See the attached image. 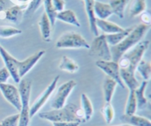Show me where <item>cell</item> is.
Here are the masks:
<instances>
[{
    "instance_id": "obj_20",
    "label": "cell",
    "mask_w": 151,
    "mask_h": 126,
    "mask_svg": "<svg viewBox=\"0 0 151 126\" xmlns=\"http://www.w3.org/2000/svg\"><path fill=\"white\" fill-rule=\"evenodd\" d=\"M56 19H58V20L65 22V23L74 25L77 27H81V23L77 18L76 14L72 10H63V11L57 13Z\"/></svg>"
},
{
    "instance_id": "obj_28",
    "label": "cell",
    "mask_w": 151,
    "mask_h": 126,
    "mask_svg": "<svg viewBox=\"0 0 151 126\" xmlns=\"http://www.w3.org/2000/svg\"><path fill=\"white\" fill-rule=\"evenodd\" d=\"M136 69L141 75L142 78L145 81H148L151 75V65L150 62L142 59L137 65Z\"/></svg>"
},
{
    "instance_id": "obj_10",
    "label": "cell",
    "mask_w": 151,
    "mask_h": 126,
    "mask_svg": "<svg viewBox=\"0 0 151 126\" xmlns=\"http://www.w3.org/2000/svg\"><path fill=\"white\" fill-rule=\"evenodd\" d=\"M0 91L6 100L15 108L18 112H20L21 99L19 89L10 84H0Z\"/></svg>"
},
{
    "instance_id": "obj_27",
    "label": "cell",
    "mask_w": 151,
    "mask_h": 126,
    "mask_svg": "<svg viewBox=\"0 0 151 126\" xmlns=\"http://www.w3.org/2000/svg\"><path fill=\"white\" fill-rule=\"evenodd\" d=\"M137 111V100H136L135 93L134 90H129L128 100H127L126 105L125 109V115H133L135 114Z\"/></svg>"
},
{
    "instance_id": "obj_7",
    "label": "cell",
    "mask_w": 151,
    "mask_h": 126,
    "mask_svg": "<svg viewBox=\"0 0 151 126\" xmlns=\"http://www.w3.org/2000/svg\"><path fill=\"white\" fill-rule=\"evenodd\" d=\"M76 85V81L74 80H70L59 86L51 103V107L52 108V109H61L66 104L67 98L70 95Z\"/></svg>"
},
{
    "instance_id": "obj_40",
    "label": "cell",
    "mask_w": 151,
    "mask_h": 126,
    "mask_svg": "<svg viewBox=\"0 0 151 126\" xmlns=\"http://www.w3.org/2000/svg\"><path fill=\"white\" fill-rule=\"evenodd\" d=\"M115 126H131L128 124H123V125H115Z\"/></svg>"
},
{
    "instance_id": "obj_4",
    "label": "cell",
    "mask_w": 151,
    "mask_h": 126,
    "mask_svg": "<svg viewBox=\"0 0 151 126\" xmlns=\"http://www.w3.org/2000/svg\"><path fill=\"white\" fill-rule=\"evenodd\" d=\"M32 81L29 79L21 80L19 82V91L21 99V111L19 112V121L18 126H29V99H30Z\"/></svg>"
},
{
    "instance_id": "obj_34",
    "label": "cell",
    "mask_w": 151,
    "mask_h": 126,
    "mask_svg": "<svg viewBox=\"0 0 151 126\" xmlns=\"http://www.w3.org/2000/svg\"><path fill=\"white\" fill-rule=\"evenodd\" d=\"M52 4L57 13L63 11L65 7L64 0H52Z\"/></svg>"
},
{
    "instance_id": "obj_6",
    "label": "cell",
    "mask_w": 151,
    "mask_h": 126,
    "mask_svg": "<svg viewBox=\"0 0 151 126\" xmlns=\"http://www.w3.org/2000/svg\"><path fill=\"white\" fill-rule=\"evenodd\" d=\"M89 55L99 58L102 60H111V53L110 47L106 41V35H97L90 45Z\"/></svg>"
},
{
    "instance_id": "obj_39",
    "label": "cell",
    "mask_w": 151,
    "mask_h": 126,
    "mask_svg": "<svg viewBox=\"0 0 151 126\" xmlns=\"http://www.w3.org/2000/svg\"><path fill=\"white\" fill-rule=\"evenodd\" d=\"M5 7V2H4V0H0V12L2 11L4 9Z\"/></svg>"
},
{
    "instance_id": "obj_12",
    "label": "cell",
    "mask_w": 151,
    "mask_h": 126,
    "mask_svg": "<svg viewBox=\"0 0 151 126\" xmlns=\"http://www.w3.org/2000/svg\"><path fill=\"white\" fill-rule=\"evenodd\" d=\"M45 53V50H40L28 57L25 60L18 61V74L21 79L35 66L38 60L44 56Z\"/></svg>"
},
{
    "instance_id": "obj_3",
    "label": "cell",
    "mask_w": 151,
    "mask_h": 126,
    "mask_svg": "<svg viewBox=\"0 0 151 126\" xmlns=\"http://www.w3.org/2000/svg\"><path fill=\"white\" fill-rule=\"evenodd\" d=\"M78 107L74 103H68L63 108L58 109H52L51 111L41 112L38 114V117L44 120L51 122H78L82 123L78 117Z\"/></svg>"
},
{
    "instance_id": "obj_14",
    "label": "cell",
    "mask_w": 151,
    "mask_h": 126,
    "mask_svg": "<svg viewBox=\"0 0 151 126\" xmlns=\"http://www.w3.org/2000/svg\"><path fill=\"white\" fill-rule=\"evenodd\" d=\"M94 13L96 19L106 20L109 17H110L112 14L111 8L109 4L103 3L99 1H94Z\"/></svg>"
},
{
    "instance_id": "obj_15",
    "label": "cell",
    "mask_w": 151,
    "mask_h": 126,
    "mask_svg": "<svg viewBox=\"0 0 151 126\" xmlns=\"http://www.w3.org/2000/svg\"><path fill=\"white\" fill-rule=\"evenodd\" d=\"M85 4L86 11L88 16V24L91 32L94 34V35L97 36L98 35V29L96 26V17L94 13V0H83Z\"/></svg>"
},
{
    "instance_id": "obj_19",
    "label": "cell",
    "mask_w": 151,
    "mask_h": 126,
    "mask_svg": "<svg viewBox=\"0 0 151 126\" xmlns=\"http://www.w3.org/2000/svg\"><path fill=\"white\" fill-rule=\"evenodd\" d=\"M117 84L114 80L109 77H106L103 81V97L106 103H111L114 94Z\"/></svg>"
},
{
    "instance_id": "obj_17",
    "label": "cell",
    "mask_w": 151,
    "mask_h": 126,
    "mask_svg": "<svg viewBox=\"0 0 151 126\" xmlns=\"http://www.w3.org/2000/svg\"><path fill=\"white\" fill-rule=\"evenodd\" d=\"M38 26H39L43 40L46 42H50L51 41L52 36V25L48 16L44 12L38 22Z\"/></svg>"
},
{
    "instance_id": "obj_18",
    "label": "cell",
    "mask_w": 151,
    "mask_h": 126,
    "mask_svg": "<svg viewBox=\"0 0 151 126\" xmlns=\"http://www.w3.org/2000/svg\"><path fill=\"white\" fill-rule=\"evenodd\" d=\"M96 26H97V29L98 28L100 29L103 32L107 33V35L108 34L116 33V32H122L124 30V28L121 27L116 24L99 19H96Z\"/></svg>"
},
{
    "instance_id": "obj_30",
    "label": "cell",
    "mask_w": 151,
    "mask_h": 126,
    "mask_svg": "<svg viewBox=\"0 0 151 126\" xmlns=\"http://www.w3.org/2000/svg\"><path fill=\"white\" fill-rule=\"evenodd\" d=\"M102 114L107 124H110L114 118L115 112L113 106L111 103H106L101 109Z\"/></svg>"
},
{
    "instance_id": "obj_32",
    "label": "cell",
    "mask_w": 151,
    "mask_h": 126,
    "mask_svg": "<svg viewBox=\"0 0 151 126\" xmlns=\"http://www.w3.org/2000/svg\"><path fill=\"white\" fill-rule=\"evenodd\" d=\"M44 0H29L27 4V7L24 12V16L27 17L33 14L41 6Z\"/></svg>"
},
{
    "instance_id": "obj_2",
    "label": "cell",
    "mask_w": 151,
    "mask_h": 126,
    "mask_svg": "<svg viewBox=\"0 0 151 126\" xmlns=\"http://www.w3.org/2000/svg\"><path fill=\"white\" fill-rule=\"evenodd\" d=\"M149 28L150 25H146L142 23L134 27L131 32L120 43L111 47V60L118 63L119 59L125 53L140 42Z\"/></svg>"
},
{
    "instance_id": "obj_37",
    "label": "cell",
    "mask_w": 151,
    "mask_h": 126,
    "mask_svg": "<svg viewBox=\"0 0 151 126\" xmlns=\"http://www.w3.org/2000/svg\"><path fill=\"white\" fill-rule=\"evenodd\" d=\"M141 20L142 22V24H145L146 25H150L151 22L150 15L149 13L144 12L141 15Z\"/></svg>"
},
{
    "instance_id": "obj_11",
    "label": "cell",
    "mask_w": 151,
    "mask_h": 126,
    "mask_svg": "<svg viewBox=\"0 0 151 126\" xmlns=\"http://www.w3.org/2000/svg\"><path fill=\"white\" fill-rule=\"evenodd\" d=\"M0 56L4 61L5 67L8 70L10 77H12L15 82L19 84L22 79L19 78V74H18V61L19 60L12 56L1 45H0Z\"/></svg>"
},
{
    "instance_id": "obj_16",
    "label": "cell",
    "mask_w": 151,
    "mask_h": 126,
    "mask_svg": "<svg viewBox=\"0 0 151 126\" xmlns=\"http://www.w3.org/2000/svg\"><path fill=\"white\" fill-rule=\"evenodd\" d=\"M147 86V81H143L139 86L134 90L136 100H137V110H143L148 106V100L146 98L145 91Z\"/></svg>"
},
{
    "instance_id": "obj_13",
    "label": "cell",
    "mask_w": 151,
    "mask_h": 126,
    "mask_svg": "<svg viewBox=\"0 0 151 126\" xmlns=\"http://www.w3.org/2000/svg\"><path fill=\"white\" fill-rule=\"evenodd\" d=\"M27 4H16L10 8L4 9L0 12V19H5L15 24H19L22 21V16H24V12L27 7Z\"/></svg>"
},
{
    "instance_id": "obj_22",
    "label": "cell",
    "mask_w": 151,
    "mask_h": 126,
    "mask_svg": "<svg viewBox=\"0 0 151 126\" xmlns=\"http://www.w3.org/2000/svg\"><path fill=\"white\" fill-rule=\"evenodd\" d=\"M81 109L83 112L85 121L88 122L91 119L93 114H94V108H93L92 103H91V100L88 98V96L83 93L81 96Z\"/></svg>"
},
{
    "instance_id": "obj_29",
    "label": "cell",
    "mask_w": 151,
    "mask_h": 126,
    "mask_svg": "<svg viewBox=\"0 0 151 126\" xmlns=\"http://www.w3.org/2000/svg\"><path fill=\"white\" fill-rule=\"evenodd\" d=\"M44 5V13L47 14L48 16L50 22L51 23L52 27L54 26L56 22V15H57V12L55 10L54 7H53L52 4V0H44L43 1Z\"/></svg>"
},
{
    "instance_id": "obj_36",
    "label": "cell",
    "mask_w": 151,
    "mask_h": 126,
    "mask_svg": "<svg viewBox=\"0 0 151 126\" xmlns=\"http://www.w3.org/2000/svg\"><path fill=\"white\" fill-rule=\"evenodd\" d=\"M81 123L78 122H52L53 126H80Z\"/></svg>"
},
{
    "instance_id": "obj_8",
    "label": "cell",
    "mask_w": 151,
    "mask_h": 126,
    "mask_svg": "<svg viewBox=\"0 0 151 126\" xmlns=\"http://www.w3.org/2000/svg\"><path fill=\"white\" fill-rule=\"evenodd\" d=\"M60 78V76L58 75L55 78L53 79V81L50 83V85L47 86V88L44 90L42 92V94L38 97V98L35 100V101L32 103V105L29 107V117L31 118L32 117L35 116L36 114L38 113L40 110L43 108V106L47 103V102L48 101L49 99L50 98V97L52 96V94L54 92L55 89L56 88V86H57L58 82V80Z\"/></svg>"
},
{
    "instance_id": "obj_26",
    "label": "cell",
    "mask_w": 151,
    "mask_h": 126,
    "mask_svg": "<svg viewBox=\"0 0 151 126\" xmlns=\"http://www.w3.org/2000/svg\"><path fill=\"white\" fill-rule=\"evenodd\" d=\"M147 8L146 0H133L129 7V16L131 17H136L144 13Z\"/></svg>"
},
{
    "instance_id": "obj_41",
    "label": "cell",
    "mask_w": 151,
    "mask_h": 126,
    "mask_svg": "<svg viewBox=\"0 0 151 126\" xmlns=\"http://www.w3.org/2000/svg\"><path fill=\"white\" fill-rule=\"evenodd\" d=\"M0 126H4V125H2V123H1V122H0Z\"/></svg>"
},
{
    "instance_id": "obj_31",
    "label": "cell",
    "mask_w": 151,
    "mask_h": 126,
    "mask_svg": "<svg viewBox=\"0 0 151 126\" xmlns=\"http://www.w3.org/2000/svg\"><path fill=\"white\" fill-rule=\"evenodd\" d=\"M22 31L10 26H0V38H8L22 34Z\"/></svg>"
},
{
    "instance_id": "obj_5",
    "label": "cell",
    "mask_w": 151,
    "mask_h": 126,
    "mask_svg": "<svg viewBox=\"0 0 151 126\" xmlns=\"http://www.w3.org/2000/svg\"><path fill=\"white\" fill-rule=\"evenodd\" d=\"M58 49H80L89 50L90 44L78 32H67L62 34L55 43Z\"/></svg>"
},
{
    "instance_id": "obj_33",
    "label": "cell",
    "mask_w": 151,
    "mask_h": 126,
    "mask_svg": "<svg viewBox=\"0 0 151 126\" xmlns=\"http://www.w3.org/2000/svg\"><path fill=\"white\" fill-rule=\"evenodd\" d=\"M19 121V113L10 115L1 121L4 126H18Z\"/></svg>"
},
{
    "instance_id": "obj_25",
    "label": "cell",
    "mask_w": 151,
    "mask_h": 126,
    "mask_svg": "<svg viewBox=\"0 0 151 126\" xmlns=\"http://www.w3.org/2000/svg\"><path fill=\"white\" fill-rule=\"evenodd\" d=\"M133 28H134V27H133L127 28V29H124V30L122 31V32L106 35V41H107L109 45H110L111 47L116 45L119 43H120L131 32Z\"/></svg>"
},
{
    "instance_id": "obj_24",
    "label": "cell",
    "mask_w": 151,
    "mask_h": 126,
    "mask_svg": "<svg viewBox=\"0 0 151 126\" xmlns=\"http://www.w3.org/2000/svg\"><path fill=\"white\" fill-rule=\"evenodd\" d=\"M130 0H110L109 5L111 8L113 14L117 16L119 19H123L125 10Z\"/></svg>"
},
{
    "instance_id": "obj_38",
    "label": "cell",
    "mask_w": 151,
    "mask_h": 126,
    "mask_svg": "<svg viewBox=\"0 0 151 126\" xmlns=\"http://www.w3.org/2000/svg\"><path fill=\"white\" fill-rule=\"evenodd\" d=\"M12 1L19 3V4H27V2L28 3V1H29V0H12Z\"/></svg>"
},
{
    "instance_id": "obj_1",
    "label": "cell",
    "mask_w": 151,
    "mask_h": 126,
    "mask_svg": "<svg viewBox=\"0 0 151 126\" xmlns=\"http://www.w3.org/2000/svg\"><path fill=\"white\" fill-rule=\"evenodd\" d=\"M149 45V41H140L125 53L118 61L121 79L129 90H135L139 86V83L135 76V70Z\"/></svg>"
},
{
    "instance_id": "obj_35",
    "label": "cell",
    "mask_w": 151,
    "mask_h": 126,
    "mask_svg": "<svg viewBox=\"0 0 151 126\" xmlns=\"http://www.w3.org/2000/svg\"><path fill=\"white\" fill-rule=\"evenodd\" d=\"M10 77V73L5 66L0 69V84L7 83L8 78Z\"/></svg>"
},
{
    "instance_id": "obj_21",
    "label": "cell",
    "mask_w": 151,
    "mask_h": 126,
    "mask_svg": "<svg viewBox=\"0 0 151 126\" xmlns=\"http://www.w3.org/2000/svg\"><path fill=\"white\" fill-rule=\"evenodd\" d=\"M121 120L125 124L131 126H151V122L149 119L138 115H125L121 117Z\"/></svg>"
},
{
    "instance_id": "obj_9",
    "label": "cell",
    "mask_w": 151,
    "mask_h": 126,
    "mask_svg": "<svg viewBox=\"0 0 151 126\" xmlns=\"http://www.w3.org/2000/svg\"><path fill=\"white\" fill-rule=\"evenodd\" d=\"M95 65L104 73H106L108 77L114 80L116 84L120 86L122 89H125V86L124 85L121 79L119 66L117 62L113 60H98L95 62Z\"/></svg>"
},
{
    "instance_id": "obj_23",
    "label": "cell",
    "mask_w": 151,
    "mask_h": 126,
    "mask_svg": "<svg viewBox=\"0 0 151 126\" xmlns=\"http://www.w3.org/2000/svg\"><path fill=\"white\" fill-rule=\"evenodd\" d=\"M58 68L62 71L69 72V73H75L80 69V66L76 62L72 60L70 58L64 55L62 57L60 63H59Z\"/></svg>"
}]
</instances>
